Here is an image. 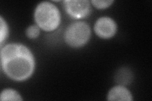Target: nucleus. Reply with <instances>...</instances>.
<instances>
[{"instance_id": "1", "label": "nucleus", "mask_w": 152, "mask_h": 101, "mask_svg": "<svg viewBox=\"0 0 152 101\" xmlns=\"http://www.w3.org/2000/svg\"><path fill=\"white\" fill-rule=\"evenodd\" d=\"M1 62L4 73L17 81L30 78L35 68L34 57L31 51L19 43H12L1 48Z\"/></svg>"}, {"instance_id": "2", "label": "nucleus", "mask_w": 152, "mask_h": 101, "mask_svg": "<svg viewBox=\"0 0 152 101\" xmlns=\"http://www.w3.org/2000/svg\"><path fill=\"white\" fill-rule=\"evenodd\" d=\"M34 20L37 25L42 30L51 32L56 30L60 25V13L54 4L42 1L38 4L35 9Z\"/></svg>"}, {"instance_id": "3", "label": "nucleus", "mask_w": 152, "mask_h": 101, "mask_svg": "<svg viewBox=\"0 0 152 101\" xmlns=\"http://www.w3.org/2000/svg\"><path fill=\"white\" fill-rule=\"evenodd\" d=\"M91 37V28L85 22H75L66 28L64 39L69 46L72 47H80L89 41Z\"/></svg>"}, {"instance_id": "4", "label": "nucleus", "mask_w": 152, "mask_h": 101, "mask_svg": "<svg viewBox=\"0 0 152 101\" xmlns=\"http://www.w3.org/2000/svg\"><path fill=\"white\" fill-rule=\"evenodd\" d=\"M64 6L68 15L75 19L87 17L91 12V2L88 0H65Z\"/></svg>"}, {"instance_id": "5", "label": "nucleus", "mask_w": 152, "mask_h": 101, "mask_svg": "<svg viewBox=\"0 0 152 101\" xmlns=\"http://www.w3.org/2000/svg\"><path fill=\"white\" fill-rule=\"evenodd\" d=\"M96 34L102 39H110L115 36L117 30V24L112 18L103 17L98 19L94 26Z\"/></svg>"}, {"instance_id": "6", "label": "nucleus", "mask_w": 152, "mask_h": 101, "mask_svg": "<svg viewBox=\"0 0 152 101\" xmlns=\"http://www.w3.org/2000/svg\"><path fill=\"white\" fill-rule=\"evenodd\" d=\"M108 100L131 101L133 100L130 91L123 85H117L112 88L107 95Z\"/></svg>"}, {"instance_id": "7", "label": "nucleus", "mask_w": 152, "mask_h": 101, "mask_svg": "<svg viewBox=\"0 0 152 101\" xmlns=\"http://www.w3.org/2000/svg\"><path fill=\"white\" fill-rule=\"evenodd\" d=\"M132 80V74L131 70L123 68L117 71L115 76V81L121 85H128Z\"/></svg>"}, {"instance_id": "8", "label": "nucleus", "mask_w": 152, "mask_h": 101, "mask_svg": "<svg viewBox=\"0 0 152 101\" xmlns=\"http://www.w3.org/2000/svg\"><path fill=\"white\" fill-rule=\"evenodd\" d=\"M0 100H22L21 95L16 90L12 89H7L2 91L0 95Z\"/></svg>"}, {"instance_id": "9", "label": "nucleus", "mask_w": 152, "mask_h": 101, "mask_svg": "<svg viewBox=\"0 0 152 101\" xmlns=\"http://www.w3.org/2000/svg\"><path fill=\"white\" fill-rule=\"evenodd\" d=\"M0 32H1V34H0V42H1V46L3 42L7 39V38L8 35V27L7 25V23L6 21L4 20L2 17H0Z\"/></svg>"}, {"instance_id": "10", "label": "nucleus", "mask_w": 152, "mask_h": 101, "mask_svg": "<svg viewBox=\"0 0 152 101\" xmlns=\"http://www.w3.org/2000/svg\"><path fill=\"white\" fill-rule=\"evenodd\" d=\"M37 25H31L26 30V36L29 39H36L39 36L40 30Z\"/></svg>"}, {"instance_id": "11", "label": "nucleus", "mask_w": 152, "mask_h": 101, "mask_svg": "<svg viewBox=\"0 0 152 101\" xmlns=\"http://www.w3.org/2000/svg\"><path fill=\"white\" fill-rule=\"evenodd\" d=\"M93 5L98 9H104L111 6L113 0H93L91 1Z\"/></svg>"}]
</instances>
